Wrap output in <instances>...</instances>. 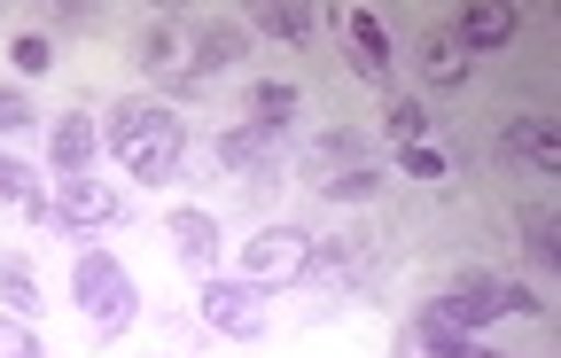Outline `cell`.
Returning a JSON list of instances; mask_svg holds the SVG:
<instances>
[{"label":"cell","mask_w":561,"mask_h":358,"mask_svg":"<svg viewBox=\"0 0 561 358\" xmlns=\"http://www.w3.org/2000/svg\"><path fill=\"white\" fill-rule=\"evenodd\" d=\"M102 149L133 172V180H172L180 164H187V117L180 109H164V102H125V109H110V125H102Z\"/></svg>","instance_id":"1"},{"label":"cell","mask_w":561,"mask_h":358,"mask_svg":"<svg viewBox=\"0 0 561 358\" xmlns=\"http://www.w3.org/2000/svg\"><path fill=\"white\" fill-rule=\"evenodd\" d=\"M70 304H87V312H94V327H102V335H117V327H133L140 289L125 280V265H117L110 250H87L79 265H70Z\"/></svg>","instance_id":"2"},{"label":"cell","mask_w":561,"mask_h":358,"mask_svg":"<svg viewBox=\"0 0 561 358\" xmlns=\"http://www.w3.org/2000/svg\"><path fill=\"white\" fill-rule=\"evenodd\" d=\"M305 257H312V234L305 227H257L242 242V273L250 289H289V280H305Z\"/></svg>","instance_id":"3"},{"label":"cell","mask_w":561,"mask_h":358,"mask_svg":"<svg viewBox=\"0 0 561 358\" xmlns=\"http://www.w3.org/2000/svg\"><path fill=\"white\" fill-rule=\"evenodd\" d=\"M195 312H203L210 335H227V343H257L265 335V289H250V280H219V273H210L195 289Z\"/></svg>","instance_id":"4"},{"label":"cell","mask_w":561,"mask_h":358,"mask_svg":"<svg viewBox=\"0 0 561 358\" xmlns=\"http://www.w3.org/2000/svg\"><path fill=\"white\" fill-rule=\"evenodd\" d=\"M445 327H460V335H476V327H491V320H507V280L500 273H460L453 280V297L445 304H430Z\"/></svg>","instance_id":"5"},{"label":"cell","mask_w":561,"mask_h":358,"mask_svg":"<svg viewBox=\"0 0 561 358\" xmlns=\"http://www.w3.org/2000/svg\"><path fill=\"white\" fill-rule=\"evenodd\" d=\"M125 210V195L110 187V180H62V195L47 203V219L55 227H70V234H94V227H110Z\"/></svg>","instance_id":"6"},{"label":"cell","mask_w":561,"mask_h":358,"mask_svg":"<svg viewBox=\"0 0 561 358\" xmlns=\"http://www.w3.org/2000/svg\"><path fill=\"white\" fill-rule=\"evenodd\" d=\"M164 234H172L180 265H187L195 280H210V265H219V219H210V210H172Z\"/></svg>","instance_id":"7"},{"label":"cell","mask_w":561,"mask_h":358,"mask_svg":"<svg viewBox=\"0 0 561 358\" xmlns=\"http://www.w3.org/2000/svg\"><path fill=\"white\" fill-rule=\"evenodd\" d=\"M265 149H273V140H265L257 125H227V132H219V172L242 180V187H265V180H273V157H265Z\"/></svg>","instance_id":"8"},{"label":"cell","mask_w":561,"mask_h":358,"mask_svg":"<svg viewBox=\"0 0 561 358\" xmlns=\"http://www.w3.org/2000/svg\"><path fill=\"white\" fill-rule=\"evenodd\" d=\"M367 164H375V140H367V132H351V125L320 132V140H312V157H305V172H312V180H335V172H367ZM312 180H305V187H312Z\"/></svg>","instance_id":"9"},{"label":"cell","mask_w":561,"mask_h":358,"mask_svg":"<svg viewBox=\"0 0 561 358\" xmlns=\"http://www.w3.org/2000/svg\"><path fill=\"white\" fill-rule=\"evenodd\" d=\"M242 47H250V39H242V24H210V32L195 39V55L180 62V79H172V86H203V79H219V70H234V62H242Z\"/></svg>","instance_id":"10"},{"label":"cell","mask_w":561,"mask_h":358,"mask_svg":"<svg viewBox=\"0 0 561 358\" xmlns=\"http://www.w3.org/2000/svg\"><path fill=\"white\" fill-rule=\"evenodd\" d=\"M500 157H515V164H530V172H561V140H553L546 117H507V125H500Z\"/></svg>","instance_id":"11"},{"label":"cell","mask_w":561,"mask_h":358,"mask_svg":"<svg viewBox=\"0 0 561 358\" xmlns=\"http://www.w3.org/2000/svg\"><path fill=\"white\" fill-rule=\"evenodd\" d=\"M343 39H351V70H359V79H390V32L367 16V9H343Z\"/></svg>","instance_id":"12"},{"label":"cell","mask_w":561,"mask_h":358,"mask_svg":"<svg viewBox=\"0 0 561 358\" xmlns=\"http://www.w3.org/2000/svg\"><path fill=\"white\" fill-rule=\"evenodd\" d=\"M515 24H523V16L507 9V0H483V9H468V16H460V32H453V39H460V55H500V47L515 39Z\"/></svg>","instance_id":"13"},{"label":"cell","mask_w":561,"mask_h":358,"mask_svg":"<svg viewBox=\"0 0 561 358\" xmlns=\"http://www.w3.org/2000/svg\"><path fill=\"white\" fill-rule=\"evenodd\" d=\"M94 149H102V132H94L87 117H62V125L47 132V157H55V172H62V180H87Z\"/></svg>","instance_id":"14"},{"label":"cell","mask_w":561,"mask_h":358,"mask_svg":"<svg viewBox=\"0 0 561 358\" xmlns=\"http://www.w3.org/2000/svg\"><path fill=\"white\" fill-rule=\"evenodd\" d=\"M305 280H335V289L367 280V257H359V242H312V257H305Z\"/></svg>","instance_id":"15"},{"label":"cell","mask_w":561,"mask_h":358,"mask_svg":"<svg viewBox=\"0 0 561 358\" xmlns=\"http://www.w3.org/2000/svg\"><path fill=\"white\" fill-rule=\"evenodd\" d=\"M289 117H297V86H280V79L250 86V125H257L265 140H280V132H289Z\"/></svg>","instance_id":"16"},{"label":"cell","mask_w":561,"mask_h":358,"mask_svg":"<svg viewBox=\"0 0 561 358\" xmlns=\"http://www.w3.org/2000/svg\"><path fill=\"white\" fill-rule=\"evenodd\" d=\"M0 312H9V320L39 312V273H32V257H0Z\"/></svg>","instance_id":"17"},{"label":"cell","mask_w":561,"mask_h":358,"mask_svg":"<svg viewBox=\"0 0 561 358\" xmlns=\"http://www.w3.org/2000/svg\"><path fill=\"white\" fill-rule=\"evenodd\" d=\"M421 79H430V86H460V79H468V55H460L453 32H430V39H421Z\"/></svg>","instance_id":"18"},{"label":"cell","mask_w":561,"mask_h":358,"mask_svg":"<svg viewBox=\"0 0 561 358\" xmlns=\"http://www.w3.org/2000/svg\"><path fill=\"white\" fill-rule=\"evenodd\" d=\"M421 350H430V358H507V350H483L476 335H460V327H445L437 312H421Z\"/></svg>","instance_id":"19"},{"label":"cell","mask_w":561,"mask_h":358,"mask_svg":"<svg viewBox=\"0 0 561 358\" xmlns=\"http://www.w3.org/2000/svg\"><path fill=\"white\" fill-rule=\"evenodd\" d=\"M523 250H530V265H538V273H553V265H561V227H553V210H546V203H530V210H523Z\"/></svg>","instance_id":"20"},{"label":"cell","mask_w":561,"mask_h":358,"mask_svg":"<svg viewBox=\"0 0 561 358\" xmlns=\"http://www.w3.org/2000/svg\"><path fill=\"white\" fill-rule=\"evenodd\" d=\"M312 195H328V203H343V210H359V203L382 195V172H375V164H367V172H335V180H312Z\"/></svg>","instance_id":"21"},{"label":"cell","mask_w":561,"mask_h":358,"mask_svg":"<svg viewBox=\"0 0 561 358\" xmlns=\"http://www.w3.org/2000/svg\"><path fill=\"white\" fill-rule=\"evenodd\" d=\"M0 203H16L24 219H47V195L32 187V172H24L16 157H0Z\"/></svg>","instance_id":"22"},{"label":"cell","mask_w":561,"mask_h":358,"mask_svg":"<svg viewBox=\"0 0 561 358\" xmlns=\"http://www.w3.org/2000/svg\"><path fill=\"white\" fill-rule=\"evenodd\" d=\"M140 62H149L157 79H180V32H172V24H149V39H140Z\"/></svg>","instance_id":"23"},{"label":"cell","mask_w":561,"mask_h":358,"mask_svg":"<svg viewBox=\"0 0 561 358\" xmlns=\"http://www.w3.org/2000/svg\"><path fill=\"white\" fill-rule=\"evenodd\" d=\"M257 32L289 39V47H312V9H257Z\"/></svg>","instance_id":"24"},{"label":"cell","mask_w":561,"mask_h":358,"mask_svg":"<svg viewBox=\"0 0 561 358\" xmlns=\"http://www.w3.org/2000/svg\"><path fill=\"white\" fill-rule=\"evenodd\" d=\"M382 132L398 140V149H413V140H421V132H430V109H421V102H390V117H382Z\"/></svg>","instance_id":"25"},{"label":"cell","mask_w":561,"mask_h":358,"mask_svg":"<svg viewBox=\"0 0 561 358\" xmlns=\"http://www.w3.org/2000/svg\"><path fill=\"white\" fill-rule=\"evenodd\" d=\"M0 358H47V350H39V335H32L24 320L0 312Z\"/></svg>","instance_id":"26"},{"label":"cell","mask_w":561,"mask_h":358,"mask_svg":"<svg viewBox=\"0 0 561 358\" xmlns=\"http://www.w3.org/2000/svg\"><path fill=\"white\" fill-rule=\"evenodd\" d=\"M9 55H16V70H24V79H39V70H55V47H47L39 32H24V39H16Z\"/></svg>","instance_id":"27"},{"label":"cell","mask_w":561,"mask_h":358,"mask_svg":"<svg viewBox=\"0 0 561 358\" xmlns=\"http://www.w3.org/2000/svg\"><path fill=\"white\" fill-rule=\"evenodd\" d=\"M398 164L413 180H445V149H430V140H413V149H398Z\"/></svg>","instance_id":"28"},{"label":"cell","mask_w":561,"mask_h":358,"mask_svg":"<svg viewBox=\"0 0 561 358\" xmlns=\"http://www.w3.org/2000/svg\"><path fill=\"white\" fill-rule=\"evenodd\" d=\"M32 117H39V109H32V102H24L16 86H0V132H24Z\"/></svg>","instance_id":"29"},{"label":"cell","mask_w":561,"mask_h":358,"mask_svg":"<svg viewBox=\"0 0 561 358\" xmlns=\"http://www.w3.org/2000/svg\"><path fill=\"white\" fill-rule=\"evenodd\" d=\"M507 312L515 320H546V297L530 289V280H507Z\"/></svg>","instance_id":"30"}]
</instances>
